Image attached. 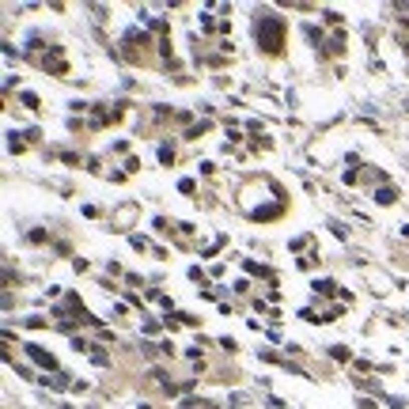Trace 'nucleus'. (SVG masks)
<instances>
[{"mask_svg": "<svg viewBox=\"0 0 409 409\" xmlns=\"http://www.w3.org/2000/svg\"><path fill=\"white\" fill-rule=\"evenodd\" d=\"M27 352H31V356L38 360V364H42V367H57V360H53V356H50V352H46V349H38V345H31V349H27Z\"/></svg>", "mask_w": 409, "mask_h": 409, "instance_id": "f03ea898", "label": "nucleus"}, {"mask_svg": "<svg viewBox=\"0 0 409 409\" xmlns=\"http://www.w3.org/2000/svg\"><path fill=\"white\" fill-rule=\"evenodd\" d=\"M265 31L262 46L265 50H281V34H284V23L281 19H273V16H258V34Z\"/></svg>", "mask_w": 409, "mask_h": 409, "instance_id": "f257e3e1", "label": "nucleus"}]
</instances>
